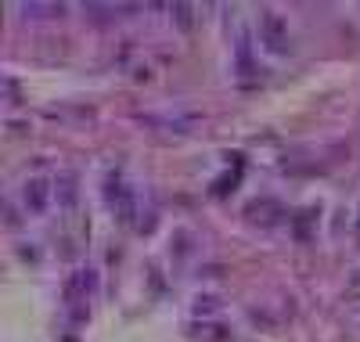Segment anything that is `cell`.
Instances as JSON below:
<instances>
[{
	"label": "cell",
	"instance_id": "cell-3",
	"mask_svg": "<svg viewBox=\"0 0 360 342\" xmlns=\"http://www.w3.org/2000/svg\"><path fill=\"white\" fill-rule=\"evenodd\" d=\"M54 191V184L47 180V177H33V180H25L22 184V202H25V209L29 213H44L47 205H51V195Z\"/></svg>",
	"mask_w": 360,
	"mask_h": 342
},
{
	"label": "cell",
	"instance_id": "cell-4",
	"mask_svg": "<svg viewBox=\"0 0 360 342\" xmlns=\"http://www.w3.org/2000/svg\"><path fill=\"white\" fill-rule=\"evenodd\" d=\"M76 195H79L76 173H58V180H54V198L62 202V205H76Z\"/></svg>",
	"mask_w": 360,
	"mask_h": 342
},
{
	"label": "cell",
	"instance_id": "cell-5",
	"mask_svg": "<svg viewBox=\"0 0 360 342\" xmlns=\"http://www.w3.org/2000/svg\"><path fill=\"white\" fill-rule=\"evenodd\" d=\"M90 292H94V270H76L69 277V285H65V296L69 299H86Z\"/></svg>",
	"mask_w": 360,
	"mask_h": 342
},
{
	"label": "cell",
	"instance_id": "cell-6",
	"mask_svg": "<svg viewBox=\"0 0 360 342\" xmlns=\"http://www.w3.org/2000/svg\"><path fill=\"white\" fill-rule=\"evenodd\" d=\"M263 216V227L270 224H278V216H281V205L278 202H263V205H249V220H259Z\"/></svg>",
	"mask_w": 360,
	"mask_h": 342
},
{
	"label": "cell",
	"instance_id": "cell-2",
	"mask_svg": "<svg viewBox=\"0 0 360 342\" xmlns=\"http://www.w3.org/2000/svg\"><path fill=\"white\" fill-rule=\"evenodd\" d=\"M105 191H108V209H112L123 224H134V220H137V195L127 188V180H123V177H112Z\"/></svg>",
	"mask_w": 360,
	"mask_h": 342
},
{
	"label": "cell",
	"instance_id": "cell-1",
	"mask_svg": "<svg viewBox=\"0 0 360 342\" xmlns=\"http://www.w3.org/2000/svg\"><path fill=\"white\" fill-rule=\"evenodd\" d=\"M256 37H259L263 51H270V54H292V29H288V18H281L278 11L259 15Z\"/></svg>",
	"mask_w": 360,
	"mask_h": 342
}]
</instances>
